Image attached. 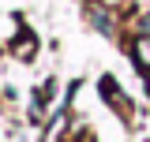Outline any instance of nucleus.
I'll return each mask as SVG.
<instances>
[{
  "mask_svg": "<svg viewBox=\"0 0 150 142\" xmlns=\"http://www.w3.org/2000/svg\"><path fill=\"white\" fill-rule=\"evenodd\" d=\"M105 4H116V0H105Z\"/></svg>",
  "mask_w": 150,
  "mask_h": 142,
  "instance_id": "obj_3",
  "label": "nucleus"
},
{
  "mask_svg": "<svg viewBox=\"0 0 150 142\" xmlns=\"http://www.w3.org/2000/svg\"><path fill=\"white\" fill-rule=\"evenodd\" d=\"M143 30H150V15H146V19H143Z\"/></svg>",
  "mask_w": 150,
  "mask_h": 142,
  "instance_id": "obj_2",
  "label": "nucleus"
},
{
  "mask_svg": "<svg viewBox=\"0 0 150 142\" xmlns=\"http://www.w3.org/2000/svg\"><path fill=\"white\" fill-rule=\"evenodd\" d=\"M135 60H139L143 67H150V37H139V41H135Z\"/></svg>",
  "mask_w": 150,
  "mask_h": 142,
  "instance_id": "obj_1",
  "label": "nucleus"
},
{
  "mask_svg": "<svg viewBox=\"0 0 150 142\" xmlns=\"http://www.w3.org/2000/svg\"><path fill=\"white\" fill-rule=\"evenodd\" d=\"M146 86H150V79H146Z\"/></svg>",
  "mask_w": 150,
  "mask_h": 142,
  "instance_id": "obj_4",
  "label": "nucleus"
}]
</instances>
